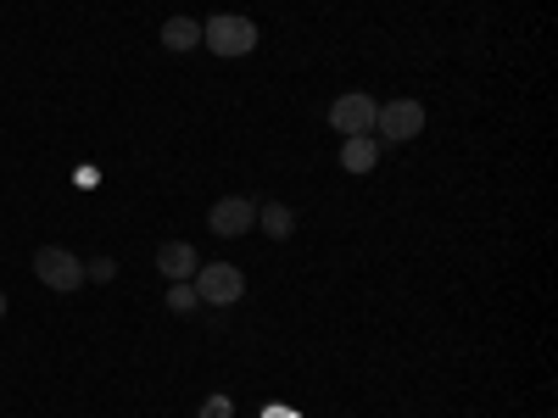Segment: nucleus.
<instances>
[{"label":"nucleus","mask_w":558,"mask_h":418,"mask_svg":"<svg viewBox=\"0 0 558 418\" xmlns=\"http://www.w3.org/2000/svg\"><path fill=\"white\" fill-rule=\"evenodd\" d=\"M168 307H173V312H196L202 302H196V291H191V285H173V291H168Z\"/></svg>","instance_id":"obj_11"},{"label":"nucleus","mask_w":558,"mask_h":418,"mask_svg":"<svg viewBox=\"0 0 558 418\" xmlns=\"http://www.w3.org/2000/svg\"><path fill=\"white\" fill-rule=\"evenodd\" d=\"M375 112H380V101H375V96H363V89H352V96L330 101V128H336L341 139H352V134H375Z\"/></svg>","instance_id":"obj_5"},{"label":"nucleus","mask_w":558,"mask_h":418,"mask_svg":"<svg viewBox=\"0 0 558 418\" xmlns=\"http://www.w3.org/2000/svg\"><path fill=\"white\" fill-rule=\"evenodd\" d=\"M207 223H213V235H218V241H241V235H252V229H257V201H246V196H223V201H213Z\"/></svg>","instance_id":"obj_6"},{"label":"nucleus","mask_w":558,"mask_h":418,"mask_svg":"<svg viewBox=\"0 0 558 418\" xmlns=\"http://www.w3.org/2000/svg\"><path fill=\"white\" fill-rule=\"evenodd\" d=\"M196 418H235V402H229V396H207Z\"/></svg>","instance_id":"obj_12"},{"label":"nucleus","mask_w":558,"mask_h":418,"mask_svg":"<svg viewBox=\"0 0 558 418\" xmlns=\"http://www.w3.org/2000/svg\"><path fill=\"white\" fill-rule=\"evenodd\" d=\"M162 45H168V51H196V45H202V23L168 17V23H162Z\"/></svg>","instance_id":"obj_10"},{"label":"nucleus","mask_w":558,"mask_h":418,"mask_svg":"<svg viewBox=\"0 0 558 418\" xmlns=\"http://www.w3.org/2000/svg\"><path fill=\"white\" fill-rule=\"evenodd\" d=\"M196 268H202V257H196V246H184V241H168V246L157 251V273L173 279V285H191Z\"/></svg>","instance_id":"obj_7"},{"label":"nucleus","mask_w":558,"mask_h":418,"mask_svg":"<svg viewBox=\"0 0 558 418\" xmlns=\"http://www.w3.org/2000/svg\"><path fill=\"white\" fill-rule=\"evenodd\" d=\"M34 279L45 291H78L84 285V257L68 246H39L34 251Z\"/></svg>","instance_id":"obj_4"},{"label":"nucleus","mask_w":558,"mask_h":418,"mask_svg":"<svg viewBox=\"0 0 558 418\" xmlns=\"http://www.w3.org/2000/svg\"><path fill=\"white\" fill-rule=\"evenodd\" d=\"M257 223H263V235H268V241H291V235H296V212H291L286 201L257 207Z\"/></svg>","instance_id":"obj_9"},{"label":"nucleus","mask_w":558,"mask_h":418,"mask_svg":"<svg viewBox=\"0 0 558 418\" xmlns=\"http://www.w3.org/2000/svg\"><path fill=\"white\" fill-rule=\"evenodd\" d=\"M196 302H213V307H235L246 296V273L235 262H202L196 279H191Z\"/></svg>","instance_id":"obj_3"},{"label":"nucleus","mask_w":558,"mask_h":418,"mask_svg":"<svg viewBox=\"0 0 558 418\" xmlns=\"http://www.w3.org/2000/svg\"><path fill=\"white\" fill-rule=\"evenodd\" d=\"M202 45L223 62H241V57L257 51V23L241 17V12H218L213 23H202Z\"/></svg>","instance_id":"obj_1"},{"label":"nucleus","mask_w":558,"mask_h":418,"mask_svg":"<svg viewBox=\"0 0 558 418\" xmlns=\"http://www.w3.org/2000/svg\"><path fill=\"white\" fill-rule=\"evenodd\" d=\"M0 318H7V291H0Z\"/></svg>","instance_id":"obj_15"},{"label":"nucleus","mask_w":558,"mask_h":418,"mask_svg":"<svg viewBox=\"0 0 558 418\" xmlns=\"http://www.w3.org/2000/svg\"><path fill=\"white\" fill-rule=\"evenodd\" d=\"M112 273H118V262H112V257H96V262H84V279H96V285H107Z\"/></svg>","instance_id":"obj_13"},{"label":"nucleus","mask_w":558,"mask_h":418,"mask_svg":"<svg viewBox=\"0 0 558 418\" xmlns=\"http://www.w3.org/2000/svg\"><path fill=\"white\" fill-rule=\"evenodd\" d=\"M341 168H347V173H375V168H380V139H375V134L341 139Z\"/></svg>","instance_id":"obj_8"},{"label":"nucleus","mask_w":558,"mask_h":418,"mask_svg":"<svg viewBox=\"0 0 558 418\" xmlns=\"http://www.w3.org/2000/svg\"><path fill=\"white\" fill-rule=\"evenodd\" d=\"M425 123H430L425 101L402 96V101H391V107H380V112H375V139H380V146H408V139L425 134Z\"/></svg>","instance_id":"obj_2"},{"label":"nucleus","mask_w":558,"mask_h":418,"mask_svg":"<svg viewBox=\"0 0 558 418\" xmlns=\"http://www.w3.org/2000/svg\"><path fill=\"white\" fill-rule=\"evenodd\" d=\"M268 418H296V413H279V407H274V413H268Z\"/></svg>","instance_id":"obj_14"}]
</instances>
